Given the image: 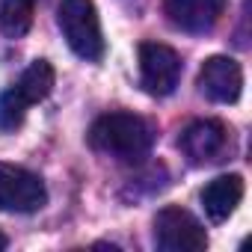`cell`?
I'll use <instances>...</instances> for the list:
<instances>
[{
  "mask_svg": "<svg viewBox=\"0 0 252 252\" xmlns=\"http://www.w3.org/2000/svg\"><path fill=\"white\" fill-rule=\"evenodd\" d=\"M89 146L98 155H107L122 163L143 160L155 146V128L137 113H104L89 128Z\"/></svg>",
  "mask_w": 252,
  "mask_h": 252,
  "instance_id": "obj_1",
  "label": "cell"
},
{
  "mask_svg": "<svg viewBox=\"0 0 252 252\" xmlns=\"http://www.w3.org/2000/svg\"><path fill=\"white\" fill-rule=\"evenodd\" d=\"M57 24L65 45L86 63H98L104 57V33L98 21V9L92 0H63L57 9Z\"/></svg>",
  "mask_w": 252,
  "mask_h": 252,
  "instance_id": "obj_2",
  "label": "cell"
},
{
  "mask_svg": "<svg viewBox=\"0 0 252 252\" xmlns=\"http://www.w3.org/2000/svg\"><path fill=\"white\" fill-rule=\"evenodd\" d=\"M155 243L163 252H202L208 246V234L190 211L169 205L155 217Z\"/></svg>",
  "mask_w": 252,
  "mask_h": 252,
  "instance_id": "obj_3",
  "label": "cell"
},
{
  "mask_svg": "<svg viewBox=\"0 0 252 252\" xmlns=\"http://www.w3.org/2000/svg\"><path fill=\"white\" fill-rule=\"evenodd\" d=\"M45 202H48V190L36 172L12 163H0V211L33 214L45 208Z\"/></svg>",
  "mask_w": 252,
  "mask_h": 252,
  "instance_id": "obj_4",
  "label": "cell"
},
{
  "mask_svg": "<svg viewBox=\"0 0 252 252\" xmlns=\"http://www.w3.org/2000/svg\"><path fill=\"white\" fill-rule=\"evenodd\" d=\"M181 80V57L160 42H143L140 45V83L149 95L166 98L175 92Z\"/></svg>",
  "mask_w": 252,
  "mask_h": 252,
  "instance_id": "obj_5",
  "label": "cell"
},
{
  "mask_svg": "<svg viewBox=\"0 0 252 252\" xmlns=\"http://www.w3.org/2000/svg\"><path fill=\"white\" fill-rule=\"evenodd\" d=\"M178 149L184 152V158L193 166L217 163V160H222V155L228 149V128L220 119H199L184 128Z\"/></svg>",
  "mask_w": 252,
  "mask_h": 252,
  "instance_id": "obj_6",
  "label": "cell"
},
{
  "mask_svg": "<svg viewBox=\"0 0 252 252\" xmlns=\"http://www.w3.org/2000/svg\"><path fill=\"white\" fill-rule=\"evenodd\" d=\"M199 92L217 104H234L243 92V68L231 57H208L199 68Z\"/></svg>",
  "mask_w": 252,
  "mask_h": 252,
  "instance_id": "obj_7",
  "label": "cell"
},
{
  "mask_svg": "<svg viewBox=\"0 0 252 252\" xmlns=\"http://www.w3.org/2000/svg\"><path fill=\"white\" fill-rule=\"evenodd\" d=\"M228 0H163V12L181 33H208L222 18Z\"/></svg>",
  "mask_w": 252,
  "mask_h": 252,
  "instance_id": "obj_8",
  "label": "cell"
},
{
  "mask_svg": "<svg viewBox=\"0 0 252 252\" xmlns=\"http://www.w3.org/2000/svg\"><path fill=\"white\" fill-rule=\"evenodd\" d=\"M243 199V178L240 175H220L208 181L202 190V208L211 217V222H225Z\"/></svg>",
  "mask_w": 252,
  "mask_h": 252,
  "instance_id": "obj_9",
  "label": "cell"
},
{
  "mask_svg": "<svg viewBox=\"0 0 252 252\" xmlns=\"http://www.w3.org/2000/svg\"><path fill=\"white\" fill-rule=\"evenodd\" d=\"M15 89L24 95L27 104L45 101V98L51 95V89H54V65H51L48 60H33V63L24 68V74L18 77Z\"/></svg>",
  "mask_w": 252,
  "mask_h": 252,
  "instance_id": "obj_10",
  "label": "cell"
},
{
  "mask_svg": "<svg viewBox=\"0 0 252 252\" xmlns=\"http://www.w3.org/2000/svg\"><path fill=\"white\" fill-rule=\"evenodd\" d=\"M33 27V0H0V33L21 39Z\"/></svg>",
  "mask_w": 252,
  "mask_h": 252,
  "instance_id": "obj_11",
  "label": "cell"
},
{
  "mask_svg": "<svg viewBox=\"0 0 252 252\" xmlns=\"http://www.w3.org/2000/svg\"><path fill=\"white\" fill-rule=\"evenodd\" d=\"M27 101H24V95L15 89V86H9L3 95H0V131H15V128H21V122H24V116H27Z\"/></svg>",
  "mask_w": 252,
  "mask_h": 252,
  "instance_id": "obj_12",
  "label": "cell"
},
{
  "mask_svg": "<svg viewBox=\"0 0 252 252\" xmlns=\"http://www.w3.org/2000/svg\"><path fill=\"white\" fill-rule=\"evenodd\" d=\"M6 243H9V240H6V234H3V231H0V252H3V249H6Z\"/></svg>",
  "mask_w": 252,
  "mask_h": 252,
  "instance_id": "obj_13",
  "label": "cell"
}]
</instances>
